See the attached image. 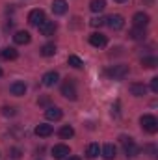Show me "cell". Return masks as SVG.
<instances>
[{"instance_id":"f1b7e54d","label":"cell","mask_w":158,"mask_h":160,"mask_svg":"<svg viewBox=\"0 0 158 160\" xmlns=\"http://www.w3.org/2000/svg\"><path fill=\"white\" fill-rule=\"evenodd\" d=\"M2 114H4V116H9V118H13L17 112H15V108H13V106H4V108H2Z\"/></svg>"},{"instance_id":"d6986e66","label":"cell","mask_w":158,"mask_h":160,"mask_svg":"<svg viewBox=\"0 0 158 160\" xmlns=\"http://www.w3.org/2000/svg\"><path fill=\"white\" fill-rule=\"evenodd\" d=\"M0 56H2L4 60H17V58H19V52H17L13 47H6V48H2Z\"/></svg>"},{"instance_id":"5b68a950","label":"cell","mask_w":158,"mask_h":160,"mask_svg":"<svg viewBox=\"0 0 158 160\" xmlns=\"http://www.w3.org/2000/svg\"><path fill=\"white\" fill-rule=\"evenodd\" d=\"M69 155H71V149H69V145H65V143H58V145L52 147V157L56 160L67 158Z\"/></svg>"},{"instance_id":"ac0fdd59","label":"cell","mask_w":158,"mask_h":160,"mask_svg":"<svg viewBox=\"0 0 158 160\" xmlns=\"http://www.w3.org/2000/svg\"><path fill=\"white\" fill-rule=\"evenodd\" d=\"M101 153H102V157L106 160H114L116 158V145H114V143H106V145L101 149Z\"/></svg>"},{"instance_id":"4fadbf2b","label":"cell","mask_w":158,"mask_h":160,"mask_svg":"<svg viewBox=\"0 0 158 160\" xmlns=\"http://www.w3.org/2000/svg\"><path fill=\"white\" fill-rule=\"evenodd\" d=\"M43 84L47 86V88H52L54 84H58V80H60V75L56 73V71H48V73H45L43 75Z\"/></svg>"},{"instance_id":"603a6c76","label":"cell","mask_w":158,"mask_h":160,"mask_svg":"<svg viewBox=\"0 0 158 160\" xmlns=\"http://www.w3.org/2000/svg\"><path fill=\"white\" fill-rule=\"evenodd\" d=\"M73 136H75V128H73L71 125H65V127L60 128V138H62V140H69V138H73Z\"/></svg>"},{"instance_id":"5bb4252c","label":"cell","mask_w":158,"mask_h":160,"mask_svg":"<svg viewBox=\"0 0 158 160\" xmlns=\"http://www.w3.org/2000/svg\"><path fill=\"white\" fill-rule=\"evenodd\" d=\"M32 39V36H30V32H26V30H19L15 36H13V41L17 43V45H26V43H30Z\"/></svg>"},{"instance_id":"7a4b0ae2","label":"cell","mask_w":158,"mask_h":160,"mask_svg":"<svg viewBox=\"0 0 158 160\" xmlns=\"http://www.w3.org/2000/svg\"><path fill=\"white\" fill-rule=\"evenodd\" d=\"M62 95H63L65 99H69V101H75V99H77L78 91H77V86H75V82L71 78H67L62 84Z\"/></svg>"},{"instance_id":"30bf717a","label":"cell","mask_w":158,"mask_h":160,"mask_svg":"<svg viewBox=\"0 0 158 160\" xmlns=\"http://www.w3.org/2000/svg\"><path fill=\"white\" fill-rule=\"evenodd\" d=\"M45 116H47V119H50V121H60L63 118V112H62V108H58V106H47Z\"/></svg>"},{"instance_id":"3957f363","label":"cell","mask_w":158,"mask_h":160,"mask_svg":"<svg viewBox=\"0 0 158 160\" xmlns=\"http://www.w3.org/2000/svg\"><path fill=\"white\" fill-rule=\"evenodd\" d=\"M110 78L114 80H121L125 78L126 75H128V65H123V63H119V65H114V67H110L108 69V73H106Z\"/></svg>"},{"instance_id":"cb8c5ba5","label":"cell","mask_w":158,"mask_h":160,"mask_svg":"<svg viewBox=\"0 0 158 160\" xmlns=\"http://www.w3.org/2000/svg\"><path fill=\"white\" fill-rule=\"evenodd\" d=\"M41 56H45V58H50V56H54L56 54V47L52 45V43H47V45H43L41 47Z\"/></svg>"},{"instance_id":"8fae6325","label":"cell","mask_w":158,"mask_h":160,"mask_svg":"<svg viewBox=\"0 0 158 160\" xmlns=\"http://www.w3.org/2000/svg\"><path fill=\"white\" fill-rule=\"evenodd\" d=\"M149 15L147 13H143V11H140V13H136L134 17H132V22H134V26L136 28H145L147 24H149Z\"/></svg>"},{"instance_id":"2e32d148","label":"cell","mask_w":158,"mask_h":160,"mask_svg":"<svg viewBox=\"0 0 158 160\" xmlns=\"http://www.w3.org/2000/svg\"><path fill=\"white\" fill-rule=\"evenodd\" d=\"M36 134H37L39 138H48V136L52 134V125H47V123H39V125L36 127Z\"/></svg>"},{"instance_id":"f546056e","label":"cell","mask_w":158,"mask_h":160,"mask_svg":"<svg viewBox=\"0 0 158 160\" xmlns=\"http://www.w3.org/2000/svg\"><path fill=\"white\" fill-rule=\"evenodd\" d=\"M151 89H153L155 93H158V78H156V77L151 80Z\"/></svg>"},{"instance_id":"484cf974","label":"cell","mask_w":158,"mask_h":160,"mask_svg":"<svg viewBox=\"0 0 158 160\" xmlns=\"http://www.w3.org/2000/svg\"><path fill=\"white\" fill-rule=\"evenodd\" d=\"M67 63H69L71 67H75V69H80V67H84V62L80 60L77 54H71V56L67 58Z\"/></svg>"},{"instance_id":"ffe728a7","label":"cell","mask_w":158,"mask_h":160,"mask_svg":"<svg viewBox=\"0 0 158 160\" xmlns=\"http://www.w3.org/2000/svg\"><path fill=\"white\" fill-rule=\"evenodd\" d=\"M86 155H87V158H97V157L101 155V147H99V143H89L87 149H86Z\"/></svg>"},{"instance_id":"1f68e13d","label":"cell","mask_w":158,"mask_h":160,"mask_svg":"<svg viewBox=\"0 0 158 160\" xmlns=\"http://www.w3.org/2000/svg\"><path fill=\"white\" fill-rule=\"evenodd\" d=\"M65 160H80V158H78V157H67Z\"/></svg>"},{"instance_id":"836d02e7","label":"cell","mask_w":158,"mask_h":160,"mask_svg":"<svg viewBox=\"0 0 158 160\" xmlns=\"http://www.w3.org/2000/svg\"><path fill=\"white\" fill-rule=\"evenodd\" d=\"M0 77H2V69H0Z\"/></svg>"},{"instance_id":"7c38bea8","label":"cell","mask_w":158,"mask_h":160,"mask_svg":"<svg viewBox=\"0 0 158 160\" xmlns=\"http://www.w3.org/2000/svg\"><path fill=\"white\" fill-rule=\"evenodd\" d=\"M9 91H11V95H15V97H22V95L26 93V84L21 82V80H17V82H13V84L9 86Z\"/></svg>"},{"instance_id":"44dd1931","label":"cell","mask_w":158,"mask_h":160,"mask_svg":"<svg viewBox=\"0 0 158 160\" xmlns=\"http://www.w3.org/2000/svg\"><path fill=\"white\" fill-rule=\"evenodd\" d=\"M104 8H106V2L104 0H91L89 2V9L93 13H101V11H104Z\"/></svg>"},{"instance_id":"e0dca14e","label":"cell","mask_w":158,"mask_h":160,"mask_svg":"<svg viewBox=\"0 0 158 160\" xmlns=\"http://www.w3.org/2000/svg\"><path fill=\"white\" fill-rule=\"evenodd\" d=\"M52 11H54V15H63L67 11V2L65 0H54L52 2Z\"/></svg>"},{"instance_id":"4dcf8cb0","label":"cell","mask_w":158,"mask_h":160,"mask_svg":"<svg viewBox=\"0 0 158 160\" xmlns=\"http://www.w3.org/2000/svg\"><path fill=\"white\" fill-rule=\"evenodd\" d=\"M37 102H39L41 106H47V104H48V102H50V99H48V97H41L39 101H37Z\"/></svg>"},{"instance_id":"6da1fadb","label":"cell","mask_w":158,"mask_h":160,"mask_svg":"<svg viewBox=\"0 0 158 160\" xmlns=\"http://www.w3.org/2000/svg\"><path fill=\"white\" fill-rule=\"evenodd\" d=\"M140 125H141V128H143L145 132H149V134H155L158 130V119L155 116H151V114L141 116V118H140Z\"/></svg>"},{"instance_id":"9c48e42d","label":"cell","mask_w":158,"mask_h":160,"mask_svg":"<svg viewBox=\"0 0 158 160\" xmlns=\"http://www.w3.org/2000/svg\"><path fill=\"white\" fill-rule=\"evenodd\" d=\"M43 21H45V11H43V9H32V11L28 13V22H30V24L39 26Z\"/></svg>"},{"instance_id":"83f0119b","label":"cell","mask_w":158,"mask_h":160,"mask_svg":"<svg viewBox=\"0 0 158 160\" xmlns=\"http://www.w3.org/2000/svg\"><path fill=\"white\" fill-rule=\"evenodd\" d=\"M21 155H22V151H21V149H19V147H11V149H9V157H11V158H21Z\"/></svg>"},{"instance_id":"d6a6232c","label":"cell","mask_w":158,"mask_h":160,"mask_svg":"<svg viewBox=\"0 0 158 160\" xmlns=\"http://www.w3.org/2000/svg\"><path fill=\"white\" fill-rule=\"evenodd\" d=\"M114 2H117V4H123V2H126V0H114Z\"/></svg>"},{"instance_id":"52a82bcc","label":"cell","mask_w":158,"mask_h":160,"mask_svg":"<svg viewBox=\"0 0 158 160\" xmlns=\"http://www.w3.org/2000/svg\"><path fill=\"white\" fill-rule=\"evenodd\" d=\"M37 28H39L41 36L50 38V36H54V32H56V22H54V21H43Z\"/></svg>"},{"instance_id":"4316f807","label":"cell","mask_w":158,"mask_h":160,"mask_svg":"<svg viewBox=\"0 0 158 160\" xmlns=\"http://www.w3.org/2000/svg\"><path fill=\"white\" fill-rule=\"evenodd\" d=\"M89 24H91L93 28H97V26L101 28V26L104 24V19H102V17H95V19H91V21H89Z\"/></svg>"},{"instance_id":"7402d4cb","label":"cell","mask_w":158,"mask_h":160,"mask_svg":"<svg viewBox=\"0 0 158 160\" xmlns=\"http://www.w3.org/2000/svg\"><path fill=\"white\" fill-rule=\"evenodd\" d=\"M132 39H136V41H141V39H145V36H147V32H145V28H132L130 30V34H128Z\"/></svg>"},{"instance_id":"8992f818","label":"cell","mask_w":158,"mask_h":160,"mask_svg":"<svg viewBox=\"0 0 158 160\" xmlns=\"http://www.w3.org/2000/svg\"><path fill=\"white\" fill-rule=\"evenodd\" d=\"M104 24H108L112 30H121L123 26H125V19H123V15H112V17H108V19H104Z\"/></svg>"},{"instance_id":"9a60e30c","label":"cell","mask_w":158,"mask_h":160,"mask_svg":"<svg viewBox=\"0 0 158 160\" xmlns=\"http://www.w3.org/2000/svg\"><path fill=\"white\" fill-rule=\"evenodd\" d=\"M130 93L134 97H143L147 93V86H143L141 82H134V84H130Z\"/></svg>"},{"instance_id":"d4e9b609","label":"cell","mask_w":158,"mask_h":160,"mask_svg":"<svg viewBox=\"0 0 158 160\" xmlns=\"http://www.w3.org/2000/svg\"><path fill=\"white\" fill-rule=\"evenodd\" d=\"M141 65H143L145 69H155V67L158 65V60L155 58V56H147V58L141 60Z\"/></svg>"},{"instance_id":"ba28073f","label":"cell","mask_w":158,"mask_h":160,"mask_svg":"<svg viewBox=\"0 0 158 160\" xmlns=\"http://www.w3.org/2000/svg\"><path fill=\"white\" fill-rule=\"evenodd\" d=\"M89 43H91L93 47H97V48H104V47L108 45V39H106V36H104V34L95 32V34H91V36H89Z\"/></svg>"},{"instance_id":"277c9868","label":"cell","mask_w":158,"mask_h":160,"mask_svg":"<svg viewBox=\"0 0 158 160\" xmlns=\"http://www.w3.org/2000/svg\"><path fill=\"white\" fill-rule=\"evenodd\" d=\"M121 143H123V149H125V155H126V157H136V155L140 153V147L134 143L132 138L123 136V138H121Z\"/></svg>"}]
</instances>
